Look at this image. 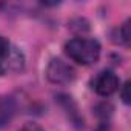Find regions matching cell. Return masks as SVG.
I'll return each mask as SVG.
<instances>
[{
	"instance_id": "obj_1",
	"label": "cell",
	"mask_w": 131,
	"mask_h": 131,
	"mask_svg": "<svg viewBox=\"0 0 131 131\" xmlns=\"http://www.w3.org/2000/svg\"><path fill=\"white\" fill-rule=\"evenodd\" d=\"M65 52L80 65H93L99 60L100 45L94 39H73L65 45Z\"/></svg>"
},
{
	"instance_id": "obj_2",
	"label": "cell",
	"mask_w": 131,
	"mask_h": 131,
	"mask_svg": "<svg viewBox=\"0 0 131 131\" xmlns=\"http://www.w3.org/2000/svg\"><path fill=\"white\" fill-rule=\"evenodd\" d=\"M46 77L51 83L56 85H67L74 80L76 71L71 65L63 62L62 59H52L46 68Z\"/></svg>"
},
{
	"instance_id": "obj_3",
	"label": "cell",
	"mask_w": 131,
	"mask_h": 131,
	"mask_svg": "<svg viewBox=\"0 0 131 131\" xmlns=\"http://www.w3.org/2000/svg\"><path fill=\"white\" fill-rule=\"evenodd\" d=\"M119 88V79L113 71H102L94 80V91L99 96H111Z\"/></svg>"
},
{
	"instance_id": "obj_4",
	"label": "cell",
	"mask_w": 131,
	"mask_h": 131,
	"mask_svg": "<svg viewBox=\"0 0 131 131\" xmlns=\"http://www.w3.org/2000/svg\"><path fill=\"white\" fill-rule=\"evenodd\" d=\"M23 65H25V57L23 54L16 49L11 48L8 51V54L0 60V74H8V73H17L23 70Z\"/></svg>"
},
{
	"instance_id": "obj_5",
	"label": "cell",
	"mask_w": 131,
	"mask_h": 131,
	"mask_svg": "<svg viewBox=\"0 0 131 131\" xmlns=\"http://www.w3.org/2000/svg\"><path fill=\"white\" fill-rule=\"evenodd\" d=\"M16 114V102L9 96L0 94V128L6 126Z\"/></svg>"
},
{
	"instance_id": "obj_6",
	"label": "cell",
	"mask_w": 131,
	"mask_h": 131,
	"mask_svg": "<svg viewBox=\"0 0 131 131\" xmlns=\"http://www.w3.org/2000/svg\"><path fill=\"white\" fill-rule=\"evenodd\" d=\"M129 23H131V20H126L120 28H119V42L120 43H123V45H129V39H131V31H129Z\"/></svg>"
},
{
	"instance_id": "obj_7",
	"label": "cell",
	"mask_w": 131,
	"mask_h": 131,
	"mask_svg": "<svg viewBox=\"0 0 131 131\" xmlns=\"http://www.w3.org/2000/svg\"><path fill=\"white\" fill-rule=\"evenodd\" d=\"M11 49V45H9V42L5 39V37H2L0 36V60H2L6 54H8V51Z\"/></svg>"
},
{
	"instance_id": "obj_8",
	"label": "cell",
	"mask_w": 131,
	"mask_h": 131,
	"mask_svg": "<svg viewBox=\"0 0 131 131\" xmlns=\"http://www.w3.org/2000/svg\"><path fill=\"white\" fill-rule=\"evenodd\" d=\"M122 99L125 103H129V82H126L123 85V90H122Z\"/></svg>"
},
{
	"instance_id": "obj_9",
	"label": "cell",
	"mask_w": 131,
	"mask_h": 131,
	"mask_svg": "<svg viewBox=\"0 0 131 131\" xmlns=\"http://www.w3.org/2000/svg\"><path fill=\"white\" fill-rule=\"evenodd\" d=\"M20 131H43L39 125H36V123H28V125H25Z\"/></svg>"
},
{
	"instance_id": "obj_10",
	"label": "cell",
	"mask_w": 131,
	"mask_h": 131,
	"mask_svg": "<svg viewBox=\"0 0 131 131\" xmlns=\"http://www.w3.org/2000/svg\"><path fill=\"white\" fill-rule=\"evenodd\" d=\"M96 131H108V128H106L105 125H100V126H99V128H97Z\"/></svg>"
}]
</instances>
